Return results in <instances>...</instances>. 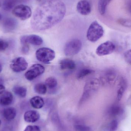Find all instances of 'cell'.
Returning <instances> with one entry per match:
<instances>
[{"instance_id": "9c48e42d", "label": "cell", "mask_w": 131, "mask_h": 131, "mask_svg": "<svg viewBox=\"0 0 131 131\" xmlns=\"http://www.w3.org/2000/svg\"><path fill=\"white\" fill-rule=\"evenodd\" d=\"M116 48L115 44L111 41H107L98 46L96 49V53L99 56H104L111 54Z\"/></svg>"}, {"instance_id": "9a60e30c", "label": "cell", "mask_w": 131, "mask_h": 131, "mask_svg": "<svg viewBox=\"0 0 131 131\" xmlns=\"http://www.w3.org/2000/svg\"><path fill=\"white\" fill-rule=\"evenodd\" d=\"M13 100V96L11 92H4L0 96V105L2 106H8L12 104Z\"/></svg>"}, {"instance_id": "603a6c76", "label": "cell", "mask_w": 131, "mask_h": 131, "mask_svg": "<svg viewBox=\"0 0 131 131\" xmlns=\"http://www.w3.org/2000/svg\"><path fill=\"white\" fill-rule=\"evenodd\" d=\"M45 84L47 88L50 90H53L55 89L57 86L58 82L54 77H50L46 79Z\"/></svg>"}, {"instance_id": "5b68a950", "label": "cell", "mask_w": 131, "mask_h": 131, "mask_svg": "<svg viewBox=\"0 0 131 131\" xmlns=\"http://www.w3.org/2000/svg\"><path fill=\"white\" fill-rule=\"evenodd\" d=\"M82 47V43L79 39H74L69 41L66 44L64 54L66 56H74L78 53Z\"/></svg>"}, {"instance_id": "ffe728a7", "label": "cell", "mask_w": 131, "mask_h": 131, "mask_svg": "<svg viewBox=\"0 0 131 131\" xmlns=\"http://www.w3.org/2000/svg\"><path fill=\"white\" fill-rule=\"evenodd\" d=\"M13 91L16 95L20 97H25L27 95V89L23 86L16 85L13 88Z\"/></svg>"}, {"instance_id": "d4e9b609", "label": "cell", "mask_w": 131, "mask_h": 131, "mask_svg": "<svg viewBox=\"0 0 131 131\" xmlns=\"http://www.w3.org/2000/svg\"><path fill=\"white\" fill-rule=\"evenodd\" d=\"M16 22L14 19L8 18L5 21L4 26V27L8 30H12L16 26Z\"/></svg>"}, {"instance_id": "30bf717a", "label": "cell", "mask_w": 131, "mask_h": 131, "mask_svg": "<svg viewBox=\"0 0 131 131\" xmlns=\"http://www.w3.org/2000/svg\"><path fill=\"white\" fill-rule=\"evenodd\" d=\"M28 64L24 58L20 57L14 59L10 64V68L15 72H19L25 71Z\"/></svg>"}, {"instance_id": "8fae6325", "label": "cell", "mask_w": 131, "mask_h": 131, "mask_svg": "<svg viewBox=\"0 0 131 131\" xmlns=\"http://www.w3.org/2000/svg\"><path fill=\"white\" fill-rule=\"evenodd\" d=\"M21 44H30L35 46H39L43 43V40L40 36L36 35L22 36L20 38Z\"/></svg>"}, {"instance_id": "6da1fadb", "label": "cell", "mask_w": 131, "mask_h": 131, "mask_svg": "<svg viewBox=\"0 0 131 131\" xmlns=\"http://www.w3.org/2000/svg\"><path fill=\"white\" fill-rule=\"evenodd\" d=\"M66 13V7L59 0H48L35 9L31 20L34 30L41 31L50 29L60 22Z\"/></svg>"}, {"instance_id": "44dd1931", "label": "cell", "mask_w": 131, "mask_h": 131, "mask_svg": "<svg viewBox=\"0 0 131 131\" xmlns=\"http://www.w3.org/2000/svg\"><path fill=\"white\" fill-rule=\"evenodd\" d=\"M112 0H99L98 4L99 11L101 15H104L106 12L107 6Z\"/></svg>"}, {"instance_id": "83f0119b", "label": "cell", "mask_w": 131, "mask_h": 131, "mask_svg": "<svg viewBox=\"0 0 131 131\" xmlns=\"http://www.w3.org/2000/svg\"><path fill=\"white\" fill-rule=\"evenodd\" d=\"M118 24L127 27H131V20L125 18H120L117 21Z\"/></svg>"}, {"instance_id": "5bb4252c", "label": "cell", "mask_w": 131, "mask_h": 131, "mask_svg": "<svg viewBox=\"0 0 131 131\" xmlns=\"http://www.w3.org/2000/svg\"><path fill=\"white\" fill-rule=\"evenodd\" d=\"M40 115L37 111H28L25 112L24 114V119L28 123H35L40 119Z\"/></svg>"}, {"instance_id": "484cf974", "label": "cell", "mask_w": 131, "mask_h": 131, "mask_svg": "<svg viewBox=\"0 0 131 131\" xmlns=\"http://www.w3.org/2000/svg\"><path fill=\"white\" fill-rule=\"evenodd\" d=\"M17 3V0H5L4 2L3 7L6 10L11 9Z\"/></svg>"}, {"instance_id": "e0dca14e", "label": "cell", "mask_w": 131, "mask_h": 131, "mask_svg": "<svg viewBox=\"0 0 131 131\" xmlns=\"http://www.w3.org/2000/svg\"><path fill=\"white\" fill-rule=\"evenodd\" d=\"M2 114L3 117L6 120L10 121L14 119L16 116L17 112L15 108L10 107L4 109Z\"/></svg>"}, {"instance_id": "277c9868", "label": "cell", "mask_w": 131, "mask_h": 131, "mask_svg": "<svg viewBox=\"0 0 131 131\" xmlns=\"http://www.w3.org/2000/svg\"><path fill=\"white\" fill-rule=\"evenodd\" d=\"M36 57L38 61L48 63L54 59L56 56L53 50L48 48H39L36 52Z\"/></svg>"}, {"instance_id": "1f68e13d", "label": "cell", "mask_w": 131, "mask_h": 131, "mask_svg": "<svg viewBox=\"0 0 131 131\" xmlns=\"http://www.w3.org/2000/svg\"><path fill=\"white\" fill-rule=\"evenodd\" d=\"M24 131H41L40 128L36 125H28Z\"/></svg>"}, {"instance_id": "4dcf8cb0", "label": "cell", "mask_w": 131, "mask_h": 131, "mask_svg": "<svg viewBox=\"0 0 131 131\" xmlns=\"http://www.w3.org/2000/svg\"><path fill=\"white\" fill-rule=\"evenodd\" d=\"M8 46V44L7 41L0 39V51L6 50Z\"/></svg>"}, {"instance_id": "d6986e66", "label": "cell", "mask_w": 131, "mask_h": 131, "mask_svg": "<svg viewBox=\"0 0 131 131\" xmlns=\"http://www.w3.org/2000/svg\"><path fill=\"white\" fill-rule=\"evenodd\" d=\"M123 109L120 105L115 104L111 106L109 109V114L111 116L116 117L123 114Z\"/></svg>"}, {"instance_id": "f546056e", "label": "cell", "mask_w": 131, "mask_h": 131, "mask_svg": "<svg viewBox=\"0 0 131 131\" xmlns=\"http://www.w3.org/2000/svg\"><path fill=\"white\" fill-rule=\"evenodd\" d=\"M75 131H91L90 128L81 125H75Z\"/></svg>"}, {"instance_id": "4fadbf2b", "label": "cell", "mask_w": 131, "mask_h": 131, "mask_svg": "<svg viewBox=\"0 0 131 131\" xmlns=\"http://www.w3.org/2000/svg\"><path fill=\"white\" fill-rule=\"evenodd\" d=\"M117 85V100L119 101L121 100L124 94L127 87V83L126 79L123 78L121 77L119 78Z\"/></svg>"}, {"instance_id": "ba28073f", "label": "cell", "mask_w": 131, "mask_h": 131, "mask_svg": "<svg viewBox=\"0 0 131 131\" xmlns=\"http://www.w3.org/2000/svg\"><path fill=\"white\" fill-rule=\"evenodd\" d=\"M45 71V68L40 64H33L25 73L26 79L31 81L43 74Z\"/></svg>"}, {"instance_id": "cb8c5ba5", "label": "cell", "mask_w": 131, "mask_h": 131, "mask_svg": "<svg viewBox=\"0 0 131 131\" xmlns=\"http://www.w3.org/2000/svg\"><path fill=\"white\" fill-rule=\"evenodd\" d=\"M35 92L40 95H44L47 92V87L43 83H39L36 84L34 86Z\"/></svg>"}, {"instance_id": "7c38bea8", "label": "cell", "mask_w": 131, "mask_h": 131, "mask_svg": "<svg viewBox=\"0 0 131 131\" xmlns=\"http://www.w3.org/2000/svg\"><path fill=\"white\" fill-rule=\"evenodd\" d=\"M76 8L78 12L83 15H88L91 11V4L87 0L79 1L77 4Z\"/></svg>"}, {"instance_id": "d590c367", "label": "cell", "mask_w": 131, "mask_h": 131, "mask_svg": "<svg viewBox=\"0 0 131 131\" xmlns=\"http://www.w3.org/2000/svg\"><path fill=\"white\" fill-rule=\"evenodd\" d=\"M1 14H0V20H1Z\"/></svg>"}, {"instance_id": "836d02e7", "label": "cell", "mask_w": 131, "mask_h": 131, "mask_svg": "<svg viewBox=\"0 0 131 131\" xmlns=\"http://www.w3.org/2000/svg\"><path fill=\"white\" fill-rule=\"evenodd\" d=\"M5 90V88L3 85L0 84V94L3 93Z\"/></svg>"}, {"instance_id": "7a4b0ae2", "label": "cell", "mask_w": 131, "mask_h": 131, "mask_svg": "<svg viewBox=\"0 0 131 131\" xmlns=\"http://www.w3.org/2000/svg\"><path fill=\"white\" fill-rule=\"evenodd\" d=\"M101 85V81L98 79L93 78L89 80L84 87L79 104H82L89 99L98 91Z\"/></svg>"}, {"instance_id": "3957f363", "label": "cell", "mask_w": 131, "mask_h": 131, "mask_svg": "<svg viewBox=\"0 0 131 131\" xmlns=\"http://www.w3.org/2000/svg\"><path fill=\"white\" fill-rule=\"evenodd\" d=\"M103 27L97 21H94L91 24L87 33L88 40L92 42L97 41L104 35Z\"/></svg>"}, {"instance_id": "74e56055", "label": "cell", "mask_w": 131, "mask_h": 131, "mask_svg": "<svg viewBox=\"0 0 131 131\" xmlns=\"http://www.w3.org/2000/svg\"><path fill=\"white\" fill-rule=\"evenodd\" d=\"M1 6V2H0V7Z\"/></svg>"}, {"instance_id": "2e32d148", "label": "cell", "mask_w": 131, "mask_h": 131, "mask_svg": "<svg viewBox=\"0 0 131 131\" xmlns=\"http://www.w3.org/2000/svg\"><path fill=\"white\" fill-rule=\"evenodd\" d=\"M61 69L62 70H72L76 67L75 63L72 60L64 59L61 60L60 63Z\"/></svg>"}, {"instance_id": "ac0fdd59", "label": "cell", "mask_w": 131, "mask_h": 131, "mask_svg": "<svg viewBox=\"0 0 131 131\" xmlns=\"http://www.w3.org/2000/svg\"><path fill=\"white\" fill-rule=\"evenodd\" d=\"M31 105L34 108L40 109L42 108L45 104L44 101L41 97L35 96L30 100Z\"/></svg>"}, {"instance_id": "e575fe53", "label": "cell", "mask_w": 131, "mask_h": 131, "mask_svg": "<svg viewBox=\"0 0 131 131\" xmlns=\"http://www.w3.org/2000/svg\"><path fill=\"white\" fill-rule=\"evenodd\" d=\"M2 66L1 64H0V72H1L2 71Z\"/></svg>"}, {"instance_id": "f1b7e54d", "label": "cell", "mask_w": 131, "mask_h": 131, "mask_svg": "<svg viewBox=\"0 0 131 131\" xmlns=\"http://www.w3.org/2000/svg\"><path fill=\"white\" fill-rule=\"evenodd\" d=\"M124 57L126 62L131 65V49L125 53Z\"/></svg>"}, {"instance_id": "7402d4cb", "label": "cell", "mask_w": 131, "mask_h": 131, "mask_svg": "<svg viewBox=\"0 0 131 131\" xmlns=\"http://www.w3.org/2000/svg\"><path fill=\"white\" fill-rule=\"evenodd\" d=\"M92 69L88 68H84L80 69L76 75V78L78 79H81L94 72Z\"/></svg>"}, {"instance_id": "52a82bcc", "label": "cell", "mask_w": 131, "mask_h": 131, "mask_svg": "<svg viewBox=\"0 0 131 131\" xmlns=\"http://www.w3.org/2000/svg\"><path fill=\"white\" fill-rule=\"evenodd\" d=\"M117 72L115 70L109 69L104 72L99 80L101 81L102 85H111L114 84L117 79Z\"/></svg>"}, {"instance_id": "8d00e7d4", "label": "cell", "mask_w": 131, "mask_h": 131, "mask_svg": "<svg viewBox=\"0 0 131 131\" xmlns=\"http://www.w3.org/2000/svg\"><path fill=\"white\" fill-rule=\"evenodd\" d=\"M1 120H0V125H1Z\"/></svg>"}, {"instance_id": "8992f818", "label": "cell", "mask_w": 131, "mask_h": 131, "mask_svg": "<svg viewBox=\"0 0 131 131\" xmlns=\"http://www.w3.org/2000/svg\"><path fill=\"white\" fill-rule=\"evenodd\" d=\"M12 14L20 20H25L31 17L32 11L29 6L21 4L15 7L12 10Z\"/></svg>"}, {"instance_id": "4316f807", "label": "cell", "mask_w": 131, "mask_h": 131, "mask_svg": "<svg viewBox=\"0 0 131 131\" xmlns=\"http://www.w3.org/2000/svg\"><path fill=\"white\" fill-rule=\"evenodd\" d=\"M118 126V122L116 119L112 121L108 126V131H116Z\"/></svg>"}, {"instance_id": "d6a6232c", "label": "cell", "mask_w": 131, "mask_h": 131, "mask_svg": "<svg viewBox=\"0 0 131 131\" xmlns=\"http://www.w3.org/2000/svg\"><path fill=\"white\" fill-rule=\"evenodd\" d=\"M22 49L21 51L24 53L27 54L28 53L29 51V48L28 44H22Z\"/></svg>"}]
</instances>
